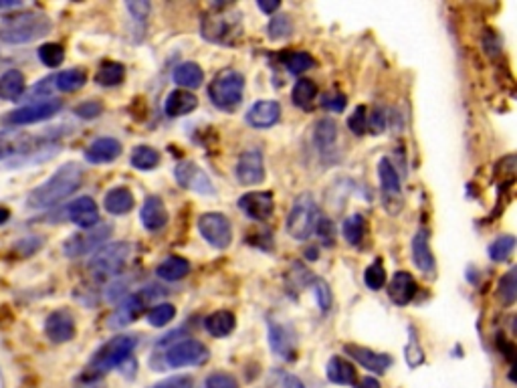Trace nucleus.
<instances>
[{
  "label": "nucleus",
  "instance_id": "3c124183",
  "mask_svg": "<svg viewBox=\"0 0 517 388\" xmlns=\"http://www.w3.org/2000/svg\"><path fill=\"white\" fill-rule=\"evenodd\" d=\"M313 293H315L318 306H320V309H322L323 313H325V311H329L332 302H334L332 291H329V285H327L323 279H315V281H313Z\"/></svg>",
  "mask_w": 517,
  "mask_h": 388
},
{
  "label": "nucleus",
  "instance_id": "39448f33",
  "mask_svg": "<svg viewBox=\"0 0 517 388\" xmlns=\"http://www.w3.org/2000/svg\"><path fill=\"white\" fill-rule=\"evenodd\" d=\"M320 223V210L309 193L299 194L287 216V233L297 241H307Z\"/></svg>",
  "mask_w": 517,
  "mask_h": 388
},
{
  "label": "nucleus",
  "instance_id": "79ce46f5",
  "mask_svg": "<svg viewBox=\"0 0 517 388\" xmlns=\"http://www.w3.org/2000/svg\"><path fill=\"white\" fill-rule=\"evenodd\" d=\"M517 297V269H509L499 281V299L505 306H513Z\"/></svg>",
  "mask_w": 517,
  "mask_h": 388
},
{
  "label": "nucleus",
  "instance_id": "cd10ccee",
  "mask_svg": "<svg viewBox=\"0 0 517 388\" xmlns=\"http://www.w3.org/2000/svg\"><path fill=\"white\" fill-rule=\"evenodd\" d=\"M172 79H174L176 85L184 87V89L188 91V89H196V87L202 85V81H204V71L200 69V65L192 63V61H186V63H180L176 69H174Z\"/></svg>",
  "mask_w": 517,
  "mask_h": 388
},
{
  "label": "nucleus",
  "instance_id": "f257e3e1",
  "mask_svg": "<svg viewBox=\"0 0 517 388\" xmlns=\"http://www.w3.org/2000/svg\"><path fill=\"white\" fill-rule=\"evenodd\" d=\"M81 184H83V168L77 162H67L45 184L37 186L29 194L27 202L31 209H47L71 196Z\"/></svg>",
  "mask_w": 517,
  "mask_h": 388
},
{
  "label": "nucleus",
  "instance_id": "f8f14e48",
  "mask_svg": "<svg viewBox=\"0 0 517 388\" xmlns=\"http://www.w3.org/2000/svg\"><path fill=\"white\" fill-rule=\"evenodd\" d=\"M61 99H43V101H37V103H31V105H25L20 110H15L11 112L4 122L11 124V126H27V124H37V122H45L48 117H53L55 113L61 110Z\"/></svg>",
  "mask_w": 517,
  "mask_h": 388
},
{
  "label": "nucleus",
  "instance_id": "b1692460",
  "mask_svg": "<svg viewBox=\"0 0 517 388\" xmlns=\"http://www.w3.org/2000/svg\"><path fill=\"white\" fill-rule=\"evenodd\" d=\"M412 259L422 273L435 275V255H433V249L428 242V233L424 228H420L412 239Z\"/></svg>",
  "mask_w": 517,
  "mask_h": 388
},
{
  "label": "nucleus",
  "instance_id": "4be33fe9",
  "mask_svg": "<svg viewBox=\"0 0 517 388\" xmlns=\"http://www.w3.org/2000/svg\"><path fill=\"white\" fill-rule=\"evenodd\" d=\"M67 216L71 223H75L81 228H91L99 223V210L93 198L89 196H81L77 200H73L67 209Z\"/></svg>",
  "mask_w": 517,
  "mask_h": 388
},
{
  "label": "nucleus",
  "instance_id": "6e6552de",
  "mask_svg": "<svg viewBox=\"0 0 517 388\" xmlns=\"http://www.w3.org/2000/svg\"><path fill=\"white\" fill-rule=\"evenodd\" d=\"M166 364L170 368H186V366H200L210 358L209 348L198 342V340L186 338L176 342L168 352H166Z\"/></svg>",
  "mask_w": 517,
  "mask_h": 388
},
{
  "label": "nucleus",
  "instance_id": "49530a36",
  "mask_svg": "<svg viewBox=\"0 0 517 388\" xmlns=\"http://www.w3.org/2000/svg\"><path fill=\"white\" fill-rule=\"evenodd\" d=\"M176 316V307L172 304H158L148 311V322L154 328H164L166 323H170Z\"/></svg>",
  "mask_w": 517,
  "mask_h": 388
},
{
  "label": "nucleus",
  "instance_id": "8fccbe9b",
  "mask_svg": "<svg viewBox=\"0 0 517 388\" xmlns=\"http://www.w3.org/2000/svg\"><path fill=\"white\" fill-rule=\"evenodd\" d=\"M348 128L354 131L355 136H364L368 131V110L366 105H358L355 112L348 117Z\"/></svg>",
  "mask_w": 517,
  "mask_h": 388
},
{
  "label": "nucleus",
  "instance_id": "13d9d810",
  "mask_svg": "<svg viewBox=\"0 0 517 388\" xmlns=\"http://www.w3.org/2000/svg\"><path fill=\"white\" fill-rule=\"evenodd\" d=\"M126 8H128L131 16L136 18V20H145L148 15H150V2H128L126 4Z\"/></svg>",
  "mask_w": 517,
  "mask_h": 388
},
{
  "label": "nucleus",
  "instance_id": "dca6fc26",
  "mask_svg": "<svg viewBox=\"0 0 517 388\" xmlns=\"http://www.w3.org/2000/svg\"><path fill=\"white\" fill-rule=\"evenodd\" d=\"M343 352L354 358L358 364H362L366 370L376 372V374H384V372L392 366V356L382 354V352H374L370 348L364 346H355V344H346Z\"/></svg>",
  "mask_w": 517,
  "mask_h": 388
},
{
  "label": "nucleus",
  "instance_id": "4468645a",
  "mask_svg": "<svg viewBox=\"0 0 517 388\" xmlns=\"http://www.w3.org/2000/svg\"><path fill=\"white\" fill-rule=\"evenodd\" d=\"M237 207L253 221L257 223H265L271 219L275 210V198L273 193L269 190H263V193H247L242 194L241 198L237 200Z\"/></svg>",
  "mask_w": 517,
  "mask_h": 388
},
{
  "label": "nucleus",
  "instance_id": "58836bf2",
  "mask_svg": "<svg viewBox=\"0 0 517 388\" xmlns=\"http://www.w3.org/2000/svg\"><path fill=\"white\" fill-rule=\"evenodd\" d=\"M364 233H366V221H364L362 214L348 216L343 221V225H341V235L350 245H360L362 239H364Z\"/></svg>",
  "mask_w": 517,
  "mask_h": 388
},
{
  "label": "nucleus",
  "instance_id": "a19ab883",
  "mask_svg": "<svg viewBox=\"0 0 517 388\" xmlns=\"http://www.w3.org/2000/svg\"><path fill=\"white\" fill-rule=\"evenodd\" d=\"M513 249H516V237L513 235H503L499 239H495V241L489 245V257L493 259V261H507V259L511 257V253H513Z\"/></svg>",
  "mask_w": 517,
  "mask_h": 388
},
{
  "label": "nucleus",
  "instance_id": "4d7b16f0",
  "mask_svg": "<svg viewBox=\"0 0 517 388\" xmlns=\"http://www.w3.org/2000/svg\"><path fill=\"white\" fill-rule=\"evenodd\" d=\"M101 112H103V105L97 103V101H85V103L77 105V110H75V113L79 117H83V119H93Z\"/></svg>",
  "mask_w": 517,
  "mask_h": 388
},
{
  "label": "nucleus",
  "instance_id": "603ef678",
  "mask_svg": "<svg viewBox=\"0 0 517 388\" xmlns=\"http://www.w3.org/2000/svg\"><path fill=\"white\" fill-rule=\"evenodd\" d=\"M207 388H239V382L233 374H226V372H214L210 374L204 382Z\"/></svg>",
  "mask_w": 517,
  "mask_h": 388
},
{
  "label": "nucleus",
  "instance_id": "473e14b6",
  "mask_svg": "<svg viewBox=\"0 0 517 388\" xmlns=\"http://www.w3.org/2000/svg\"><path fill=\"white\" fill-rule=\"evenodd\" d=\"M313 140H315V146H318L322 152L332 150V148L336 146V142H338V124H336L332 117H322V119L315 124Z\"/></svg>",
  "mask_w": 517,
  "mask_h": 388
},
{
  "label": "nucleus",
  "instance_id": "09e8293b",
  "mask_svg": "<svg viewBox=\"0 0 517 388\" xmlns=\"http://www.w3.org/2000/svg\"><path fill=\"white\" fill-rule=\"evenodd\" d=\"M39 59H41V63L47 65V67H57V65L63 63L65 59L63 47L57 45V43H45L39 48Z\"/></svg>",
  "mask_w": 517,
  "mask_h": 388
},
{
  "label": "nucleus",
  "instance_id": "0eeeda50",
  "mask_svg": "<svg viewBox=\"0 0 517 388\" xmlns=\"http://www.w3.org/2000/svg\"><path fill=\"white\" fill-rule=\"evenodd\" d=\"M136 338L133 336H115L107 344H103L91 358V370L93 374H103L117 366H122L136 350Z\"/></svg>",
  "mask_w": 517,
  "mask_h": 388
},
{
  "label": "nucleus",
  "instance_id": "ea45409f",
  "mask_svg": "<svg viewBox=\"0 0 517 388\" xmlns=\"http://www.w3.org/2000/svg\"><path fill=\"white\" fill-rule=\"evenodd\" d=\"M283 65L287 67L291 75H301L303 71L311 69L315 61L309 53H303V51H295V53H285L283 55Z\"/></svg>",
  "mask_w": 517,
  "mask_h": 388
},
{
  "label": "nucleus",
  "instance_id": "c9c22d12",
  "mask_svg": "<svg viewBox=\"0 0 517 388\" xmlns=\"http://www.w3.org/2000/svg\"><path fill=\"white\" fill-rule=\"evenodd\" d=\"M31 148V138L25 134L16 131H2L0 134V158L15 154V152H25Z\"/></svg>",
  "mask_w": 517,
  "mask_h": 388
},
{
  "label": "nucleus",
  "instance_id": "9b49d317",
  "mask_svg": "<svg viewBox=\"0 0 517 388\" xmlns=\"http://www.w3.org/2000/svg\"><path fill=\"white\" fill-rule=\"evenodd\" d=\"M174 178H176L178 184L186 190H192V193L202 194V196H214L216 194V188H214L209 174L198 164L190 160L178 164L174 168Z\"/></svg>",
  "mask_w": 517,
  "mask_h": 388
},
{
  "label": "nucleus",
  "instance_id": "aec40b11",
  "mask_svg": "<svg viewBox=\"0 0 517 388\" xmlns=\"http://www.w3.org/2000/svg\"><path fill=\"white\" fill-rule=\"evenodd\" d=\"M417 281H414V277L408 273V271H396V273L392 275V279H390V283H388V297L392 299V304H396V306H408L412 299H414V295H417Z\"/></svg>",
  "mask_w": 517,
  "mask_h": 388
},
{
  "label": "nucleus",
  "instance_id": "37998d69",
  "mask_svg": "<svg viewBox=\"0 0 517 388\" xmlns=\"http://www.w3.org/2000/svg\"><path fill=\"white\" fill-rule=\"evenodd\" d=\"M267 388H306V384L289 372L273 368L267 376Z\"/></svg>",
  "mask_w": 517,
  "mask_h": 388
},
{
  "label": "nucleus",
  "instance_id": "6ab92c4d",
  "mask_svg": "<svg viewBox=\"0 0 517 388\" xmlns=\"http://www.w3.org/2000/svg\"><path fill=\"white\" fill-rule=\"evenodd\" d=\"M145 309V304H144V297L140 295V293H131L128 295L119 306L113 309V313L110 316V328H126L128 323L136 322L142 313H144Z\"/></svg>",
  "mask_w": 517,
  "mask_h": 388
},
{
  "label": "nucleus",
  "instance_id": "2f4dec72",
  "mask_svg": "<svg viewBox=\"0 0 517 388\" xmlns=\"http://www.w3.org/2000/svg\"><path fill=\"white\" fill-rule=\"evenodd\" d=\"M188 273H190V263L184 257H176V255L164 259L156 269V275L164 281H180Z\"/></svg>",
  "mask_w": 517,
  "mask_h": 388
},
{
  "label": "nucleus",
  "instance_id": "f3484780",
  "mask_svg": "<svg viewBox=\"0 0 517 388\" xmlns=\"http://www.w3.org/2000/svg\"><path fill=\"white\" fill-rule=\"evenodd\" d=\"M378 176H380V190L384 196V207L392 212V200H396V205L400 207V193H403L400 176L388 158H382L378 164Z\"/></svg>",
  "mask_w": 517,
  "mask_h": 388
},
{
  "label": "nucleus",
  "instance_id": "a18cd8bd",
  "mask_svg": "<svg viewBox=\"0 0 517 388\" xmlns=\"http://www.w3.org/2000/svg\"><path fill=\"white\" fill-rule=\"evenodd\" d=\"M408 334H410V338H408V344H406V348H404V358H406V362H408L410 368H419L420 364L424 362V352H422V348H420L417 330L410 328Z\"/></svg>",
  "mask_w": 517,
  "mask_h": 388
},
{
  "label": "nucleus",
  "instance_id": "393cba45",
  "mask_svg": "<svg viewBox=\"0 0 517 388\" xmlns=\"http://www.w3.org/2000/svg\"><path fill=\"white\" fill-rule=\"evenodd\" d=\"M140 219H142V225H144L145 231H160L166 226L168 223V210L164 207L162 198L158 196H148L142 207V212H140Z\"/></svg>",
  "mask_w": 517,
  "mask_h": 388
},
{
  "label": "nucleus",
  "instance_id": "c85d7f7f",
  "mask_svg": "<svg viewBox=\"0 0 517 388\" xmlns=\"http://www.w3.org/2000/svg\"><path fill=\"white\" fill-rule=\"evenodd\" d=\"M25 93V75L18 69H8L0 75V99L16 101Z\"/></svg>",
  "mask_w": 517,
  "mask_h": 388
},
{
  "label": "nucleus",
  "instance_id": "6e6d98bb",
  "mask_svg": "<svg viewBox=\"0 0 517 388\" xmlns=\"http://www.w3.org/2000/svg\"><path fill=\"white\" fill-rule=\"evenodd\" d=\"M150 388H194V380L190 376H170Z\"/></svg>",
  "mask_w": 517,
  "mask_h": 388
},
{
  "label": "nucleus",
  "instance_id": "e433bc0d",
  "mask_svg": "<svg viewBox=\"0 0 517 388\" xmlns=\"http://www.w3.org/2000/svg\"><path fill=\"white\" fill-rule=\"evenodd\" d=\"M291 97H293V103H295L297 108H301V110L311 108V103H313L315 97H318V85H315V81L299 79L295 83V87H293Z\"/></svg>",
  "mask_w": 517,
  "mask_h": 388
},
{
  "label": "nucleus",
  "instance_id": "864d4df0",
  "mask_svg": "<svg viewBox=\"0 0 517 388\" xmlns=\"http://www.w3.org/2000/svg\"><path fill=\"white\" fill-rule=\"evenodd\" d=\"M386 129V113L382 112L380 108L372 110L368 113V131L370 134H382Z\"/></svg>",
  "mask_w": 517,
  "mask_h": 388
},
{
  "label": "nucleus",
  "instance_id": "e2e57ef3",
  "mask_svg": "<svg viewBox=\"0 0 517 388\" xmlns=\"http://www.w3.org/2000/svg\"><path fill=\"white\" fill-rule=\"evenodd\" d=\"M8 216H11V212H8V210H6V209H2V207H0V225H4V223L8 221Z\"/></svg>",
  "mask_w": 517,
  "mask_h": 388
},
{
  "label": "nucleus",
  "instance_id": "ddd939ff",
  "mask_svg": "<svg viewBox=\"0 0 517 388\" xmlns=\"http://www.w3.org/2000/svg\"><path fill=\"white\" fill-rule=\"evenodd\" d=\"M269 346L275 356H279L285 362H293L297 358V336L293 328L285 323L269 320Z\"/></svg>",
  "mask_w": 517,
  "mask_h": 388
},
{
  "label": "nucleus",
  "instance_id": "052dcab7",
  "mask_svg": "<svg viewBox=\"0 0 517 388\" xmlns=\"http://www.w3.org/2000/svg\"><path fill=\"white\" fill-rule=\"evenodd\" d=\"M81 388H105V382L99 378V374H93L89 378H85V382L81 384Z\"/></svg>",
  "mask_w": 517,
  "mask_h": 388
},
{
  "label": "nucleus",
  "instance_id": "f704fd0d",
  "mask_svg": "<svg viewBox=\"0 0 517 388\" xmlns=\"http://www.w3.org/2000/svg\"><path fill=\"white\" fill-rule=\"evenodd\" d=\"M129 162L138 170H154L160 164V152L152 146H138L133 148Z\"/></svg>",
  "mask_w": 517,
  "mask_h": 388
},
{
  "label": "nucleus",
  "instance_id": "4c0bfd02",
  "mask_svg": "<svg viewBox=\"0 0 517 388\" xmlns=\"http://www.w3.org/2000/svg\"><path fill=\"white\" fill-rule=\"evenodd\" d=\"M85 81H87L85 71H81V69H67V71H61L59 75H55V87L59 91L71 93V91L81 89L85 85Z\"/></svg>",
  "mask_w": 517,
  "mask_h": 388
},
{
  "label": "nucleus",
  "instance_id": "7c9ffc66",
  "mask_svg": "<svg viewBox=\"0 0 517 388\" xmlns=\"http://www.w3.org/2000/svg\"><path fill=\"white\" fill-rule=\"evenodd\" d=\"M103 207H105L107 212H112V214H126V212L133 209V194L126 186L112 188L110 193L105 194Z\"/></svg>",
  "mask_w": 517,
  "mask_h": 388
},
{
  "label": "nucleus",
  "instance_id": "bf43d9fd",
  "mask_svg": "<svg viewBox=\"0 0 517 388\" xmlns=\"http://www.w3.org/2000/svg\"><path fill=\"white\" fill-rule=\"evenodd\" d=\"M257 6L265 13V15H275V11L281 6V2L279 0H271V2H267V0H258Z\"/></svg>",
  "mask_w": 517,
  "mask_h": 388
},
{
  "label": "nucleus",
  "instance_id": "5701e85b",
  "mask_svg": "<svg viewBox=\"0 0 517 388\" xmlns=\"http://www.w3.org/2000/svg\"><path fill=\"white\" fill-rule=\"evenodd\" d=\"M122 154V144L115 138H97L85 150V160L91 164H110Z\"/></svg>",
  "mask_w": 517,
  "mask_h": 388
},
{
  "label": "nucleus",
  "instance_id": "680f3d73",
  "mask_svg": "<svg viewBox=\"0 0 517 388\" xmlns=\"http://www.w3.org/2000/svg\"><path fill=\"white\" fill-rule=\"evenodd\" d=\"M355 388H382L380 387V382L376 380V378H372V376H366V378H362L358 384H355Z\"/></svg>",
  "mask_w": 517,
  "mask_h": 388
},
{
  "label": "nucleus",
  "instance_id": "a211bd4d",
  "mask_svg": "<svg viewBox=\"0 0 517 388\" xmlns=\"http://www.w3.org/2000/svg\"><path fill=\"white\" fill-rule=\"evenodd\" d=\"M281 117V105L273 99H261L247 112V124L257 129L273 128Z\"/></svg>",
  "mask_w": 517,
  "mask_h": 388
},
{
  "label": "nucleus",
  "instance_id": "9d476101",
  "mask_svg": "<svg viewBox=\"0 0 517 388\" xmlns=\"http://www.w3.org/2000/svg\"><path fill=\"white\" fill-rule=\"evenodd\" d=\"M198 231L202 239L212 245L214 249H226L233 242V228L225 214L221 212H207L198 219Z\"/></svg>",
  "mask_w": 517,
  "mask_h": 388
},
{
  "label": "nucleus",
  "instance_id": "72a5a7b5",
  "mask_svg": "<svg viewBox=\"0 0 517 388\" xmlns=\"http://www.w3.org/2000/svg\"><path fill=\"white\" fill-rule=\"evenodd\" d=\"M126 77V67L117 61H105L101 63V67L97 69L96 81L103 87H113V85H119Z\"/></svg>",
  "mask_w": 517,
  "mask_h": 388
},
{
  "label": "nucleus",
  "instance_id": "bb28decb",
  "mask_svg": "<svg viewBox=\"0 0 517 388\" xmlns=\"http://www.w3.org/2000/svg\"><path fill=\"white\" fill-rule=\"evenodd\" d=\"M325 374H327L329 382H334V384H341V387L355 384V368L346 358H339V356L329 358Z\"/></svg>",
  "mask_w": 517,
  "mask_h": 388
},
{
  "label": "nucleus",
  "instance_id": "c03bdc74",
  "mask_svg": "<svg viewBox=\"0 0 517 388\" xmlns=\"http://www.w3.org/2000/svg\"><path fill=\"white\" fill-rule=\"evenodd\" d=\"M364 283H366V287L372 291H380L384 285H386V271H384V265H382L380 259H376L370 267L366 269V273H364Z\"/></svg>",
  "mask_w": 517,
  "mask_h": 388
},
{
  "label": "nucleus",
  "instance_id": "c756f323",
  "mask_svg": "<svg viewBox=\"0 0 517 388\" xmlns=\"http://www.w3.org/2000/svg\"><path fill=\"white\" fill-rule=\"evenodd\" d=\"M204 323H207V332H209L210 336H214V338H225V336H228V334L235 330L237 318H235L233 311L218 309V311L210 313Z\"/></svg>",
  "mask_w": 517,
  "mask_h": 388
},
{
  "label": "nucleus",
  "instance_id": "7ed1b4c3",
  "mask_svg": "<svg viewBox=\"0 0 517 388\" xmlns=\"http://www.w3.org/2000/svg\"><path fill=\"white\" fill-rule=\"evenodd\" d=\"M53 22L43 13H22L13 15L0 25V41L8 45H25L32 43L51 31Z\"/></svg>",
  "mask_w": 517,
  "mask_h": 388
},
{
  "label": "nucleus",
  "instance_id": "412c9836",
  "mask_svg": "<svg viewBox=\"0 0 517 388\" xmlns=\"http://www.w3.org/2000/svg\"><path fill=\"white\" fill-rule=\"evenodd\" d=\"M45 332L55 344H65L75 336V320L67 309L53 311L45 322Z\"/></svg>",
  "mask_w": 517,
  "mask_h": 388
},
{
  "label": "nucleus",
  "instance_id": "2eb2a0df",
  "mask_svg": "<svg viewBox=\"0 0 517 388\" xmlns=\"http://www.w3.org/2000/svg\"><path fill=\"white\" fill-rule=\"evenodd\" d=\"M237 180L244 184V186H253L265 180V162H263V154L257 150H249L244 152L235 168Z\"/></svg>",
  "mask_w": 517,
  "mask_h": 388
},
{
  "label": "nucleus",
  "instance_id": "20e7f679",
  "mask_svg": "<svg viewBox=\"0 0 517 388\" xmlns=\"http://www.w3.org/2000/svg\"><path fill=\"white\" fill-rule=\"evenodd\" d=\"M242 91H244V77L241 73L235 69H223L210 81L209 97L218 110L230 112L242 101Z\"/></svg>",
  "mask_w": 517,
  "mask_h": 388
},
{
  "label": "nucleus",
  "instance_id": "f03ea898",
  "mask_svg": "<svg viewBox=\"0 0 517 388\" xmlns=\"http://www.w3.org/2000/svg\"><path fill=\"white\" fill-rule=\"evenodd\" d=\"M200 32L210 43L233 47L239 43L244 32L242 15L235 6H228L225 2H214L209 13H204L200 18Z\"/></svg>",
  "mask_w": 517,
  "mask_h": 388
},
{
  "label": "nucleus",
  "instance_id": "1a4fd4ad",
  "mask_svg": "<svg viewBox=\"0 0 517 388\" xmlns=\"http://www.w3.org/2000/svg\"><path fill=\"white\" fill-rule=\"evenodd\" d=\"M110 237H112V226L110 225H96L91 228H85L83 233H77L71 239H67V242L63 245L65 255L71 259L83 257V255L96 251L97 247L103 245Z\"/></svg>",
  "mask_w": 517,
  "mask_h": 388
},
{
  "label": "nucleus",
  "instance_id": "5fc2aeb1",
  "mask_svg": "<svg viewBox=\"0 0 517 388\" xmlns=\"http://www.w3.org/2000/svg\"><path fill=\"white\" fill-rule=\"evenodd\" d=\"M346 103H348V99L343 93H339V91H332V93H327V96H323L322 99V105L325 110H332V112H343L346 110Z\"/></svg>",
  "mask_w": 517,
  "mask_h": 388
},
{
  "label": "nucleus",
  "instance_id": "423d86ee",
  "mask_svg": "<svg viewBox=\"0 0 517 388\" xmlns=\"http://www.w3.org/2000/svg\"><path fill=\"white\" fill-rule=\"evenodd\" d=\"M129 253H131V247L128 242H110V245L101 247L93 255V259L89 261V271L93 273L96 279L115 277V275L122 273V269L126 267Z\"/></svg>",
  "mask_w": 517,
  "mask_h": 388
},
{
  "label": "nucleus",
  "instance_id": "0e129e2a",
  "mask_svg": "<svg viewBox=\"0 0 517 388\" xmlns=\"http://www.w3.org/2000/svg\"><path fill=\"white\" fill-rule=\"evenodd\" d=\"M13 6H20V2H8V0L0 2V8H13Z\"/></svg>",
  "mask_w": 517,
  "mask_h": 388
},
{
  "label": "nucleus",
  "instance_id": "de8ad7c7",
  "mask_svg": "<svg viewBox=\"0 0 517 388\" xmlns=\"http://www.w3.org/2000/svg\"><path fill=\"white\" fill-rule=\"evenodd\" d=\"M269 39L271 41H281V39H287L291 32H293V22L287 15H277L269 20Z\"/></svg>",
  "mask_w": 517,
  "mask_h": 388
},
{
  "label": "nucleus",
  "instance_id": "a878e982",
  "mask_svg": "<svg viewBox=\"0 0 517 388\" xmlns=\"http://www.w3.org/2000/svg\"><path fill=\"white\" fill-rule=\"evenodd\" d=\"M198 108V99L194 93L186 91V89H176L172 91L170 96L166 97V103H164V112L168 117H182V115H188Z\"/></svg>",
  "mask_w": 517,
  "mask_h": 388
}]
</instances>
